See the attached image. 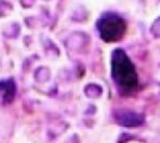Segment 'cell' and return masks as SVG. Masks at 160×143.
Listing matches in <instances>:
<instances>
[{
  "mask_svg": "<svg viewBox=\"0 0 160 143\" xmlns=\"http://www.w3.org/2000/svg\"><path fill=\"white\" fill-rule=\"evenodd\" d=\"M111 76L118 91L124 95H131L138 88V73L135 66L122 50H115L111 57Z\"/></svg>",
  "mask_w": 160,
  "mask_h": 143,
  "instance_id": "1",
  "label": "cell"
},
{
  "mask_svg": "<svg viewBox=\"0 0 160 143\" xmlns=\"http://www.w3.org/2000/svg\"><path fill=\"white\" fill-rule=\"evenodd\" d=\"M16 93V86L12 80H6L0 82V102L1 103H10L14 99Z\"/></svg>",
  "mask_w": 160,
  "mask_h": 143,
  "instance_id": "3",
  "label": "cell"
},
{
  "mask_svg": "<svg viewBox=\"0 0 160 143\" xmlns=\"http://www.w3.org/2000/svg\"><path fill=\"white\" fill-rule=\"evenodd\" d=\"M96 27L100 37L106 42L119 41L126 32V22L115 14H105L98 20Z\"/></svg>",
  "mask_w": 160,
  "mask_h": 143,
  "instance_id": "2",
  "label": "cell"
}]
</instances>
